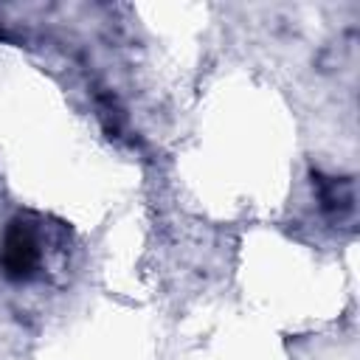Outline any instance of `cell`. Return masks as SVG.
Segmentation results:
<instances>
[{
    "label": "cell",
    "mask_w": 360,
    "mask_h": 360,
    "mask_svg": "<svg viewBox=\"0 0 360 360\" xmlns=\"http://www.w3.org/2000/svg\"><path fill=\"white\" fill-rule=\"evenodd\" d=\"M39 264H42V242H39L37 228L25 217L11 219L0 242L3 273L11 281H28L39 273Z\"/></svg>",
    "instance_id": "6da1fadb"
},
{
    "label": "cell",
    "mask_w": 360,
    "mask_h": 360,
    "mask_svg": "<svg viewBox=\"0 0 360 360\" xmlns=\"http://www.w3.org/2000/svg\"><path fill=\"white\" fill-rule=\"evenodd\" d=\"M318 200H321V208L338 222L354 217V183L352 180L318 177Z\"/></svg>",
    "instance_id": "7a4b0ae2"
}]
</instances>
